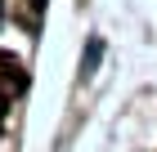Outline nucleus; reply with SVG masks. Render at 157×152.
Wrapping results in <instances>:
<instances>
[{
    "label": "nucleus",
    "mask_w": 157,
    "mask_h": 152,
    "mask_svg": "<svg viewBox=\"0 0 157 152\" xmlns=\"http://www.w3.org/2000/svg\"><path fill=\"white\" fill-rule=\"evenodd\" d=\"M0 85H9V90H27V72H23V63L13 58V54H0Z\"/></svg>",
    "instance_id": "f257e3e1"
},
{
    "label": "nucleus",
    "mask_w": 157,
    "mask_h": 152,
    "mask_svg": "<svg viewBox=\"0 0 157 152\" xmlns=\"http://www.w3.org/2000/svg\"><path fill=\"white\" fill-rule=\"evenodd\" d=\"M9 112V94H5V85H0V117Z\"/></svg>",
    "instance_id": "f03ea898"
},
{
    "label": "nucleus",
    "mask_w": 157,
    "mask_h": 152,
    "mask_svg": "<svg viewBox=\"0 0 157 152\" xmlns=\"http://www.w3.org/2000/svg\"><path fill=\"white\" fill-rule=\"evenodd\" d=\"M0 18H5V0H0Z\"/></svg>",
    "instance_id": "7ed1b4c3"
}]
</instances>
